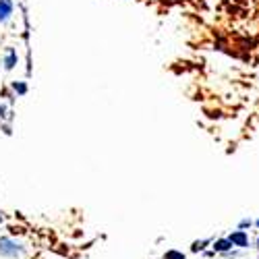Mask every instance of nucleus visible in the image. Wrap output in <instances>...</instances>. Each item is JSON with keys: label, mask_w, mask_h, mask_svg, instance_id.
<instances>
[{"label": "nucleus", "mask_w": 259, "mask_h": 259, "mask_svg": "<svg viewBox=\"0 0 259 259\" xmlns=\"http://www.w3.org/2000/svg\"><path fill=\"white\" fill-rule=\"evenodd\" d=\"M25 247L13 236H0V257L5 259H23Z\"/></svg>", "instance_id": "obj_1"}, {"label": "nucleus", "mask_w": 259, "mask_h": 259, "mask_svg": "<svg viewBox=\"0 0 259 259\" xmlns=\"http://www.w3.org/2000/svg\"><path fill=\"white\" fill-rule=\"evenodd\" d=\"M226 239L232 243V247L236 249H247L249 247V234L245 230H232Z\"/></svg>", "instance_id": "obj_2"}, {"label": "nucleus", "mask_w": 259, "mask_h": 259, "mask_svg": "<svg viewBox=\"0 0 259 259\" xmlns=\"http://www.w3.org/2000/svg\"><path fill=\"white\" fill-rule=\"evenodd\" d=\"M211 251L213 253H230L232 243L228 239H215V241H211Z\"/></svg>", "instance_id": "obj_3"}, {"label": "nucleus", "mask_w": 259, "mask_h": 259, "mask_svg": "<svg viewBox=\"0 0 259 259\" xmlns=\"http://www.w3.org/2000/svg\"><path fill=\"white\" fill-rule=\"evenodd\" d=\"M13 15V3L11 0H0V23H7Z\"/></svg>", "instance_id": "obj_4"}, {"label": "nucleus", "mask_w": 259, "mask_h": 259, "mask_svg": "<svg viewBox=\"0 0 259 259\" xmlns=\"http://www.w3.org/2000/svg\"><path fill=\"white\" fill-rule=\"evenodd\" d=\"M17 60H19V56H17V52H15L13 48H9V50L5 52V69H7V71H11V69H15V64H17Z\"/></svg>", "instance_id": "obj_5"}, {"label": "nucleus", "mask_w": 259, "mask_h": 259, "mask_svg": "<svg viewBox=\"0 0 259 259\" xmlns=\"http://www.w3.org/2000/svg\"><path fill=\"white\" fill-rule=\"evenodd\" d=\"M209 243H211L209 239H205V241H197V243H193L191 251H193V253H201V251L205 249V245H209Z\"/></svg>", "instance_id": "obj_6"}, {"label": "nucleus", "mask_w": 259, "mask_h": 259, "mask_svg": "<svg viewBox=\"0 0 259 259\" xmlns=\"http://www.w3.org/2000/svg\"><path fill=\"white\" fill-rule=\"evenodd\" d=\"M253 226V220L251 218H243L241 222H239V228H236V230H245L247 232V228H251Z\"/></svg>", "instance_id": "obj_7"}, {"label": "nucleus", "mask_w": 259, "mask_h": 259, "mask_svg": "<svg viewBox=\"0 0 259 259\" xmlns=\"http://www.w3.org/2000/svg\"><path fill=\"white\" fill-rule=\"evenodd\" d=\"M164 259H185V253H181V251H168L164 255Z\"/></svg>", "instance_id": "obj_8"}, {"label": "nucleus", "mask_w": 259, "mask_h": 259, "mask_svg": "<svg viewBox=\"0 0 259 259\" xmlns=\"http://www.w3.org/2000/svg\"><path fill=\"white\" fill-rule=\"evenodd\" d=\"M13 90H15L19 96H23V94L27 92V85H25V83H13Z\"/></svg>", "instance_id": "obj_9"}, {"label": "nucleus", "mask_w": 259, "mask_h": 259, "mask_svg": "<svg viewBox=\"0 0 259 259\" xmlns=\"http://www.w3.org/2000/svg\"><path fill=\"white\" fill-rule=\"evenodd\" d=\"M255 249H259V239H257V241H255Z\"/></svg>", "instance_id": "obj_10"}, {"label": "nucleus", "mask_w": 259, "mask_h": 259, "mask_svg": "<svg viewBox=\"0 0 259 259\" xmlns=\"http://www.w3.org/2000/svg\"><path fill=\"white\" fill-rule=\"evenodd\" d=\"M0 224H3V215H0Z\"/></svg>", "instance_id": "obj_11"}]
</instances>
